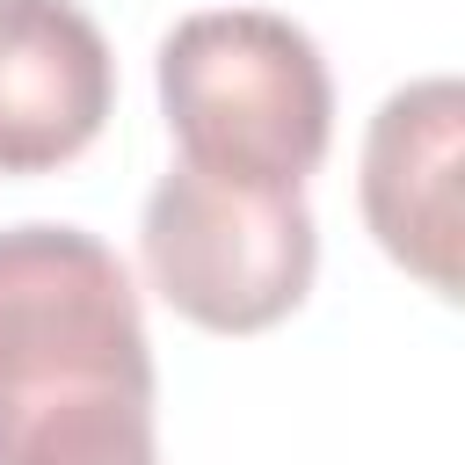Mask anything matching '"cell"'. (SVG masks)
<instances>
[{
  "label": "cell",
  "instance_id": "2",
  "mask_svg": "<svg viewBox=\"0 0 465 465\" xmlns=\"http://www.w3.org/2000/svg\"><path fill=\"white\" fill-rule=\"evenodd\" d=\"M153 407V341L131 269L80 225L0 232V458L44 421Z\"/></svg>",
  "mask_w": 465,
  "mask_h": 465
},
{
  "label": "cell",
  "instance_id": "5",
  "mask_svg": "<svg viewBox=\"0 0 465 465\" xmlns=\"http://www.w3.org/2000/svg\"><path fill=\"white\" fill-rule=\"evenodd\" d=\"M116 109L109 36L80 0H0V174L80 160Z\"/></svg>",
  "mask_w": 465,
  "mask_h": 465
},
{
  "label": "cell",
  "instance_id": "1",
  "mask_svg": "<svg viewBox=\"0 0 465 465\" xmlns=\"http://www.w3.org/2000/svg\"><path fill=\"white\" fill-rule=\"evenodd\" d=\"M160 109L182 167L298 196L334 138V80L320 44L269 7H203L160 36Z\"/></svg>",
  "mask_w": 465,
  "mask_h": 465
},
{
  "label": "cell",
  "instance_id": "6",
  "mask_svg": "<svg viewBox=\"0 0 465 465\" xmlns=\"http://www.w3.org/2000/svg\"><path fill=\"white\" fill-rule=\"evenodd\" d=\"M0 465H160L153 407H94V414L44 421Z\"/></svg>",
  "mask_w": 465,
  "mask_h": 465
},
{
  "label": "cell",
  "instance_id": "4",
  "mask_svg": "<svg viewBox=\"0 0 465 465\" xmlns=\"http://www.w3.org/2000/svg\"><path fill=\"white\" fill-rule=\"evenodd\" d=\"M458 160H465V87L450 73L407 80L378 102V116L363 131V225L436 298H458V283H465Z\"/></svg>",
  "mask_w": 465,
  "mask_h": 465
},
{
  "label": "cell",
  "instance_id": "3",
  "mask_svg": "<svg viewBox=\"0 0 465 465\" xmlns=\"http://www.w3.org/2000/svg\"><path fill=\"white\" fill-rule=\"evenodd\" d=\"M145 276L203 334H262L291 320L320 269V225L305 196H262L167 167L145 196Z\"/></svg>",
  "mask_w": 465,
  "mask_h": 465
}]
</instances>
